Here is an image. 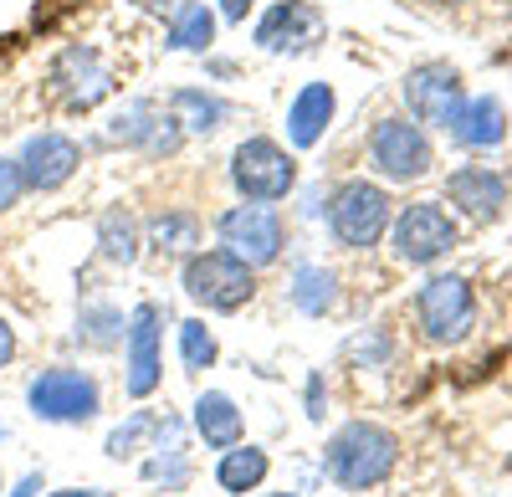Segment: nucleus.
<instances>
[{
	"mask_svg": "<svg viewBox=\"0 0 512 497\" xmlns=\"http://www.w3.org/2000/svg\"><path fill=\"white\" fill-rule=\"evenodd\" d=\"M400 462V441L390 426H379V421H349V426H338L323 446V472L333 487H344V492H369L379 487L384 477L395 472Z\"/></svg>",
	"mask_w": 512,
	"mask_h": 497,
	"instance_id": "f257e3e1",
	"label": "nucleus"
},
{
	"mask_svg": "<svg viewBox=\"0 0 512 497\" xmlns=\"http://www.w3.org/2000/svg\"><path fill=\"white\" fill-rule=\"evenodd\" d=\"M26 410L41 426H88L103 416V385L98 375L72 369V364L36 369L26 385Z\"/></svg>",
	"mask_w": 512,
	"mask_h": 497,
	"instance_id": "f03ea898",
	"label": "nucleus"
},
{
	"mask_svg": "<svg viewBox=\"0 0 512 497\" xmlns=\"http://www.w3.org/2000/svg\"><path fill=\"white\" fill-rule=\"evenodd\" d=\"M328 236L344 246V252H369L390 236V221H395V200L384 185L374 180H344L333 195H328Z\"/></svg>",
	"mask_w": 512,
	"mask_h": 497,
	"instance_id": "7ed1b4c3",
	"label": "nucleus"
},
{
	"mask_svg": "<svg viewBox=\"0 0 512 497\" xmlns=\"http://www.w3.org/2000/svg\"><path fill=\"white\" fill-rule=\"evenodd\" d=\"M47 88L57 98V108L67 113H93L98 103H108L118 93V67L98 41H72L62 47L47 67Z\"/></svg>",
	"mask_w": 512,
	"mask_h": 497,
	"instance_id": "20e7f679",
	"label": "nucleus"
},
{
	"mask_svg": "<svg viewBox=\"0 0 512 497\" xmlns=\"http://www.w3.org/2000/svg\"><path fill=\"white\" fill-rule=\"evenodd\" d=\"M180 287H185V298L200 303L205 313H241L256 298V267L231 257L226 246H210V252H190L185 257Z\"/></svg>",
	"mask_w": 512,
	"mask_h": 497,
	"instance_id": "39448f33",
	"label": "nucleus"
},
{
	"mask_svg": "<svg viewBox=\"0 0 512 497\" xmlns=\"http://www.w3.org/2000/svg\"><path fill=\"white\" fill-rule=\"evenodd\" d=\"M415 328L431 349H451L477 328V298L461 272H436L415 293Z\"/></svg>",
	"mask_w": 512,
	"mask_h": 497,
	"instance_id": "423d86ee",
	"label": "nucleus"
},
{
	"mask_svg": "<svg viewBox=\"0 0 512 497\" xmlns=\"http://www.w3.org/2000/svg\"><path fill=\"white\" fill-rule=\"evenodd\" d=\"M231 185L241 200H256V205H277L297 190V159L267 139V134H251L231 149Z\"/></svg>",
	"mask_w": 512,
	"mask_h": 497,
	"instance_id": "0eeeda50",
	"label": "nucleus"
},
{
	"mask_svg": "<svg viewBox=\"0 0 512 497\" xmlns=\"http://www.w3.org/2000/svg\"><path fill=\"white\" fill-rule=\"evenodd\" d=\"M216 236L231 257H241L246 267H272L282 262L287 252V226L282 216L272 211V205H256V200H241V205H226V211L216 216Z\"/></svg>",
	"mask_w": 512,
	"mask_h": 497,
	"instance_id": "6e6552de",
	"label": "nucleus"
},
{
	"mask_svg": "<svg viewBox=\"0 0 512 497\" xmlns=\"http://www.w3.org/2000/svg\"><path fill=\"white\" fill-rule=\"evenodd\" d=\"M456 241H461V231L441 200H415L390 221L395 262H405V267H436Z\"/></svg>",
	"mask_w": 512,
	"mask_h": 497,
	"instance_id": "1a4fd4ad",
	"label": "nucleus"
},
{
	"mask_svg": "<svg viewBox=\"0 0 512 497\" xmlns=\"http://www.w3.org/2000/svg\"><path fill=\"white\" fill-rule=\"evenodd\" d=\"M431 164H436V149L415 118H379L369 129V170L374 175L410 185V180L431 175Z\"/></svg>",
	"mask_w": 512,
	"mask_h": 497,
	"instance_id": "9d476101",
	"label": "nucleus"
},
{
	"mask_svg": "<svg viewBox=\"0 0 512 497\" xmlns=\"http://www.w3.org/2000/svg\"><path fill=\"white\" fill-rule=\"evenodd\" d=\"M108 144H118V149H139L144 159H169V154H180V144L190 139L185 129H180V118L169 113L164 103H154V98H128L113 118H108V134H103Z\"/></svg>",
	"mask_w": 512,
	"mask_h": 497,
	"instance_id": "9b49d317",
	"label": "nucleus"
},
{
	"mask_svg": "<svg viewBox=\"0 0 512 497\" xmlns=\"http://www.w3.org/2000/svg\"><path fill=\"white\" fill-rule=\"evenodd\" d=\"M164 380V308L139 303L128 313V334H123V390L128 400H149Z\"/></svg>",
	"mask_w": 512,
	"mask_h": 497,
	"instance_id": "f8f14e48",
	"label": "nucleus"
},
{
	"mask_svg": "<svg viewBox=\"0 0 512 497\" xmlns=\"http://www.w3.org/2000/svg\"><path fill=\"white\" fill-rule=\"evenodd\" d=\"M405 108H410V118L420 123V129H446L451 134V123L466 108L461 72L451 62H420V67H410V77H405Z\"/></svg>",
	"mask_w": 512,
	"mask_h": 497,
	"instance_id": "ddd939ff",
	"label": "nucleus"
},
{
	"mask_svg": "<svg viewBox=\"0 0 512 497\" xmlns=\"http://www.w3.org/2000/svg\"><path fill=\"white\" fill-rule=\"evenodd\" d=\"M323 31H328V21L313 0H272L251 36H256V47L272 52V57H297V52L318 47Z\"/></svg>",
	"mask_w": 512,
	"mask_h": 497,
	"instance_id": "4468645a",
	"label": "nucleus"
},
{
	"mask_svg": "<svg viewBox=\"0 0 512 497\" xmlns=\"http://www.w3.org/2000/svg\"><path fill=\"white\" fill-rule=\"evenodd\" d=\"M16 164H21L26 190L52 195V190H62V185L82 170V144H77L72 134H62V129H41V134H31V139L21 144Z\"/></svg>",
	"mask_w": 512,
	"mask_h": 497,
	"instance_id": "2eb2a0df",
	"label": "nucleus"
},
{
	"mask_svg": "<svg viewBox=\"0 0 512 497\" xmlns=\"http://www.w3.org/2000/svg\"><path fill=\"white\" fill-rule=\"evenodd\" d=\"M507 190H512L507 175L492 170V164H461V170L446 175V200L472 221H497L507 205Z\"/></svg>",
	"mask_w": 512,
	"mask_h": 497,
	"instance_id": "dca6fc26",
	"label": "nucleus"
},
{
	"mask_svg": "<svg viewBox=\"0 0 512 497\" xmlns=\"http://www.w3.org/2000/svg\"><path fill=\"white\" fill-rule=\"evenodd\" d=\"M169 436H185V421H180V416H169V410H128L123 426L108 431L103 451H108L113 462H134L139 451H154V446H164Z\"/></svg>",
	"mask_w": 512,
	"mask_h": 497,
	"instance_id": "f3484780",
	"label": "nucleus"
},
{
	"mask_svg": "<svg viewBox=\"0 0 512 497\" xmlns=\"http://www.w3.org/2000/svg\"><path fill=\"white\" fill-rule=\"evenodd\" d=\"M190 431L210 446V451H226L236 441H246V421H241V405L226 390H200L190 405Z\"/></svg>",
	"mask_w": 512,
	"mask_h": 497,
	"instance_id": "a211bd4d",
	"label": "nucleus"
},
{
	"mask_svg": "<svg viewBox=\"0 0 512 497\" xmlns=\"http://www.w3.org/2000/svg\"><path fill=\"white\" fill-rule=\"evenodd\" d=\"M333 108H338V98H333L328 82H308V88L287 103V144L292 149H313L328 134Z\"/></svg>",
	"mask_w": 512,
	"mask_h": 497,
	"instance_id": "6ab92c4d",
	"label": "nucleus"
},
{
	"mask_svg": "<svg viewBox=\"0 0 512 497\" xmlns=\"http://www.w3.org/2000/svg\"><path fill=\"white\" fill-rule=\"evenodd\" d=\"M93 241H98V257L113 262V267H134L144 257V221L128 211V205H108L93 226Z\"/></svg>",
	"mask_w": 512,
	"mask_h": 497,
	"instance_id": "aec40b11",
	"label": "nucleus"
},
{
	"mask_svg": "<svg viewBox=\"0 0 512 497\" xmlns=\"http://www.w3.org/2000/svg\"><path fill=\"white\" fill-rule=\"evenodd\" d=\"M451 139H456L461 149H497V144L507 139V108H502L492 93L466 98L461 118L451 123Z\"/></svg>",
	"mask_w": 512,
	"mask_h": 497,
	"instance_id": "412c9836",
	"label": "nucleus"
},
{
	"mask_svg": "<svg viewBox=\"0 0 512 497\" xmlns=\"http://www.w3.org/2000/svg\"><path fill=\"white\" fill-rule=\"evenodd\" d=\"M287 303L303 318H328L338 308V272L323 262H297L287 282Z\"/></svg>",
	"mask_w": 512,
	"mask_h": 497,
	"instance_id": "4be33fe9",
	"label": "nucleus"
},
{
	"mask_svg": "<svg viewBox=\"0 0 512 497\" xmlns=\"http://www.w3.org/2000/svg\"><path fill=\"white\" fill-rule=\"evenodd\" d=\"M267 477H272V457H267V446H256V441L226 446L221 462H216V482H221V492H231V497L256 492Z\"/></svg>",
	"mask_w": 512,
	"mask_h": 497,
	"instance_id": "5701e85b",
	"label": "nucleus"
},
{
	"mask_svg": "<svg viewBox=\"0 0 512 497\" xmlns=\"http://www.w3.org/2000/svg\"><path fill=\"white\" fill-rule=\"evenodd\" d=\"M169 113H175L180 129L195 134V139L221 134L231 123V103L221 93H210V88H175V93H169Z\"/></svg>",
	"mask_w": 512,
	"mask_h": 497,
	"instance_id": "b1692460",
	"label": "nucleus"
},
{
	"mask_svg": "<svg viewBox=\"0 0 512 497\" xmlns=\"http://www.w3.org/2000/svg\"><path fill=\"white\" fill-rule=\"evenodd\" d=\"M200 236H205L200 216L180 211V205H164V211L144 226V246H154L159 257H190V252H200Z\"/></svg>",
	"mask_w": 512,
	"mask_h": 497,
	"instance_id": "393cba45",
	"label": "nucleus"
},
{
	"mask_svg": "<svg viewBox=\"0 0 512 497\" xmlns=\"http://www.w3.org/2000/svg\"><path fill=\"white\" fill-rule=\"evenodd\" d=\"M123 334H128V318H123L118 303H108V298L82 303V313H77V344H82V349L108 354V349L123 344Z\"/></svg>",
	"mask_w": 512,
	"mask_h": 497,
	"instance_id": "a878e982",
	"label": "nucleus"
},
{
	"mask_svg": "<svg viewBox=\"0 0 512 497\" xmlns=\"http://www.w3.org/2000/svg\"><path fill=\"white\" fill-rule=\"evenodd\" d=\"M210 41H216V16H210L200 0H185V6L169 16V26H164V47L169 52H210Z\"/></svg>",
	"mask_w": 512,
	"mask_h": 497,
	"instance_id": "bb28decb",
	"label": "nucleus"
},
{
	"mask_svg": "<svg viewBox=\"0 0 512 497\" xmlns=\"http://www.w3.org/2000/svg\"><path fill=\"white\" fill-rule=\"evenodd\" d=\"M144 482H159L164 492H185L195 467H190V451H185V436H169L164 446H154V457L139 467Z\"/></svg>",
	"mask_w": 512,
	"mask_h": 497,
	"instance_id": "cd10ccee",
	"label": "nucleus"
},
{
	"mask_svg": "<svg viewBox=\"0 0 512 497\" xmlns=\"http://www.w3.org/2000/svg\"><path fill=\"white\" fill-rule=\"evenodd\" d=\"M180 359H185L190 375H200V369H210V364L221 359V344H216V334L205 328V318H185V323H180Z\"/></svg>",
	"mask_w": 512,
	"mask_h": 497,
	"instance_id": "c85d7f7f",
	"label": "nucleus"
},
{
	"mask_svg": "<svg viewBox=\"0 0 512 497\" xmlns=\"http://www.w3.org/2000/svg\"><path fill=\"white\" fill-rule=\"evenodd\" d=\"M21 195H26L21 164H16V159H0V216H6L11 205H21Z\"/></svg>",
	"mask_w": 512,
	"mask_h": 497,
	"instance_id": "c756f323",
	"label": "nucleus"
},
{
	"mask_svg": "<svg viewBox=\"0 0 512 497\" xmlns=\"http://www.w3.org/2000/svg\"><path fill=\"white\" fill-rule=\"evenodd\" d=\"M303 405H308V421L323 426L328 421V380H323V369H313L308 385H303Z\"/></svg>",
	"mask_w": 512,
	"mask_h": 497,
	"instance_id": "7c9ffc66",
	"label": "nucleus"
},
{
	"mask_svg": "<svg viewBox=\"0 0 512 497\" xmlns=\"http://www.w3.org/2000/svg\"><path fill=\"white\" fill-rule=\"evenodd\" d=\"M349 354H354L359 364H379L384 354H390V339H384V334H374V339H369V334H359V339L349 344Z\"/></svg>",
	"mask_w": 512,
	"mask_h": 497,
	"instance_id": "2f4dec72",
	"label": "nucleus"
},
{
	"mask_svg": "<svg viewBox=\"0 0 512 497\" xmlns=\"http://www.w3.org/2000/svg\"><path fill=\"white\" fill-rule=\"evenodd\" d=\"M16 349H21V344H16V328H11L6 313H0V369H11V364H16Z\"/></svg>",
	"mask_w": 512,
	"mask_h": 497,
	"instance_id": "473e14b6",
	"label": "nucleus"
},
{
	"mask_svg": "<svg viewBox=\"0 0 512 497\" xmlns=\"http://www.w3.org/2000/svg\"><path fill=\"white\" fill-rule=\"evenodd\" d=\"M251 11H256V0H221V16H226L231 26H246Z\"/></svg>",
	"mask_w": 512,
	"mask_h": 497,
	"instance_id": "72a5a7b5",
	"label": "nucleus"
},
{
	"mask_svg": "<svg viewBox=\"0 0 512 497\" xmlns=\"http://www.w3.org/2000/svg\"><path fill=\"white\" fill-rule=\"evenodd\" d=\"M41 492H47V482H41V472H26L16 487H11V497H41Z\"/></svg>",
	"mask_w": 512,
	"mask_h": 497,
	"instance_id": "f704fd0d",
	"label": "nucleus"
},
{
	"mask_svg": "<svg viewBox=\"0 0 512 497\" xmlns=\"http://www.w3.org/2000/svg\"><path fill=\"white\" fill-rule=\"evenodd\" d=\"M41 497H103V487H57V492H41Z\"/></svg>",
	"mask_w": 512,
	"mask_h": 497,
	"instance_id": "c9c22d12",
	"label": "nucleus"
},
{
	"mask_svg": "<svg viewBox=\"0 0 512 497\" xmlns=\"http://www.w3.org/2000/svg\"><path fill=\"white\" fill-rule=\"evenodd\" d=\"M139 6H149V11H159V16H175L185 0H139Z\"/></svg>",
	"mask_w": 512,
	"mask_h": 497,
	"instance_id": "e433bc0d",
	"label": "nucleus"
},
{
	"mask_svg": "<svg viewBox=\"0 0 512 497\" xmlns=\"http://www.w3.org/2000/svg\"><path fill=\"white\" fill-rule=\"evenodd\" d=\"M205 72H210V77H236V67H231V62H205Z\"/></svg>",
	"mask_w": 512,
	"mask_h": 497,
	"instance_id": "4c0bfd02",
	"label": "nucleus"
},
{
	"mask_svg": "<svg viewBox=\"0 0 512 497\" xmlns=\"http://www.w3.org/2000/svg\"><path fill=\"white\" fill-rule=\"evenodd\" d=\"M267 497H297V492H267Z\"/></svg>",
	"mask_w": 512,
	"mask_h": 497,
	"instance_id": "58836bf2",
	"label": "nucleus"
},
{
	"mask_svg": "<svg viewBox=\"0 0 512 497\" xmlns=\"http://www.w3.org/2000/svg\"><path fill=\"white\" fill-rule=\"evenodd\" d=\"M0 441H6V426H0Z\"/></svg>",
	"mask_w": 512,
	"mask_h": 497,
	"instance_id": "ea45409f",
	"label": "nucleus"
},
{
	"mask_svg": "<svg viewBox=\"0 0 512 497\" xmlns=\"http://www.w3.org/2000/svg\"><path fill=\"white\" fill-rule=\"evenodd\" d=\"M0 492H6V487H0Z\"/></svg>",
	"mask_w": 512,
	"mask_h": 497,
	"instance_id": "a19ab883",
	"label": "nucleus"
}]
</instances>
